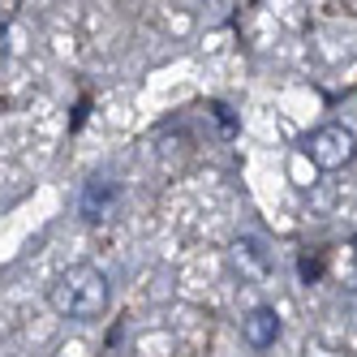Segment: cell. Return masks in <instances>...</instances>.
<instances>
[{
	"label": "cell",
	"mask_w": 357,
	"mask_h": 357,
	"mask_svg": "<svg viewBox=\"0 0 357 357\" xmlns=\"http://www.w3.org/2000/svg\"><path fill=\"white\" fill-rule=\"evenodd\" d=\"M108 297H112L108 275L99 271V267H91V263H73V267H65L52 284H47V301H52V310L65 314V319H82V323L104 314L108 310Z\"/></svg>",
	"instance_id": "obj_1"
},
{
	"label": "cell",
	"mask_w": 357,
	"mask_h": 357,
	"mask_svg": "<svg viewBox=\"0 0 357 357\" xmlns=\"http://www.w3.org/2000/svg\"><path fill=\"white\" fill-rule=\"evenodd\" d=\"M301 155L323 172H336L357 155V138H353V130H344V125H319V130H310L301 138Z\"/></svg>",
	"instance_id": "obj_2"
},
{
	"label": "cell",
	"mask_w": 357,
	"mask_h": 357,
	"mask_svg": "<svg viewBox=\"0 0 357 357\" xmlns=\"http://www.w3.org/2000/svg\"><path fill=\"white\" fill-rule=\"evenodd\" d=\"M241 336H245L250 349H267V344H275V336H280V314L271 310V305H254V310L241 319Z\"/></svg>",
	"instance_id": "obj_3"
},
{
	"label": "cell",
	"mask_w": 357,
	"mask_h": 357,
	"mask_svg": "<svg viewBox=\"0 0 357 357\" xmlns=\"http://www.w3.org/2000/svg\"><path fill=\"white\" fill-rule=\"evenodd\" d=\"M233 267H237L241 275H263V271H267V250L254 241V237L233 241Z\"/></svg>",
	"instance_id": "obj_4"
},
{
	"label": "cell",
	"mask_w": 357,
	"mask_h": 357,
	"mask_svg": "<svg viewBox=\"0 0 357 357\" xmlns=\"http://www.w3.org/2000/svg\"><path fill=\"white\" fill-rule=\"evenodd\" d=\"M108 207H112V185L95 176V181L86 185V194H82V215H86V220H104Z\"/></svg>",
	"instance_id": "obj_5"
},
{
	"label": "cell",
	"mask_w": 357,
	"mask_h": 357,
	"mask_svg": "<svg viewBox=\"0 0 357 357\" xmlns=\"http://www.w3.org/2000/svg\"><path fill=\"white\" fill-rule=\"evenodd\" d=\"M5 47H9V22L0 17V61H5Z\"/></svg>",
	"instance_id": "obj_6"
},
{
	"label": "cell",
	"mask_w": 357,
	"mask_h": 357,
	"mask_svg": "<svg viewBox=\"0 0 357 357\" xmlns=\"http://www.w3.org/2000/svg\"><path fill=\"white\" fill-rule=\"evenodd\" d=\"M353 305H357V297H353Z\"/></svg>",
	"instance_id": "obj_7"
}]
</instances>
